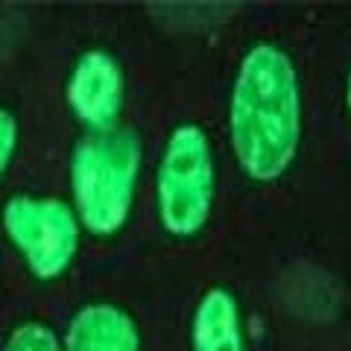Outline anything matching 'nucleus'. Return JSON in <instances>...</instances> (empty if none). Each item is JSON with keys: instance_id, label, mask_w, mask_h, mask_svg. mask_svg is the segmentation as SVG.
<instances>
[{"instance_id": "f257e3e1", "label": "nucleus", "mask_w": 351, "mask_h": 351, "mask_svg": "<svg viewBox=\"0 0 351 351\" xmlns=\"http://www.w3.org/2000/svg\"><path fill=\"white\" fill-rule=\"evenodd\" d=\"M228 141L249 179L272 182L290 170L302 141V85L281 44L258 41L240 59L228 97Z\"/></svg>"}, {"instance_id": "f03ea898", "label": "nucleus", "mask_w": 351, "mask_h": 351, "mask_svg": "<svg viewBox=\"0 0 351 351\" xmlns=\"http://www.w3.org/2000/svg\"><path fill=\"white\" fill-rule=\"evenodd\" d=\"M144 149L132 129L85 132L71 152V196L85 232L112 237L126 226Z\"/></svg>"}, {"instance_id": "7ed1b4c3", "label": "nucleus", "mask_w": 351, "mask_h": 351, "mask_svg": "<svg viewBox=\"0 0 351 351\" xmlns=\"http://www.w3.org/2000/svg\"><path fill=\"white\" fill-rule=\"evenodd\" d=\"M217 164L208 132L182 123L170 132L156 170V211L173 237L199 234L214 211Z\"/></svg>"}, {"instance_id": "20e7f679", "label": "nucleus", "mask_w": 351, "mask_h": 351, "mask_svg": "<svg viewBox=\"0 0 351 351\" xmlns=\"http://www.w3.org/2000/svg\"><path fill=\"white\" fill-rule=\"evenodd\" d=\"M3 232L32 276L50 281L73 263L82 226L73 205L59 196L18 193L3 205Z\"/></svg>"}, {"instance_id": "39448f33", "label": "nucleus", "mask_w": 351, "mask_h": 351, "mask_svg": "<svg viewBox=\"0 0 351 351\" xmlns=\"http://www.w3.org/2000/svg\"><path fill=\"white\" fill-rule=\"evenodd\" d=\"M64 100L88 132H112L123 114L126 80L123 64L106 47H91L76 56L64 82Z\"/></svg>"}, {"instance_id": "423d86ee", "label": "nucleus", "mask_w": 351, "mask_h": 351, "mask_svg": "<svg viewBox=\"0 0 351 351\" xmlns=\"http://www.w3.org/2000/svg\"><path fill=\"white\" fill-rule=\"evenodd\" d=\"M62 351H141V331L120 304L91 302L68 322Z\"/></svg>"}, {"instance_id": "0eeeda50", "label": "nucleus", "mask_w": 351, "mask_h": 351, "mask_svg": "<svg viewBox=\"0 0 351 351\" xmlns=\"http://www.w3.org/2000/svg\"><path fill=\"white\" fill-rule=\"evenodd\" d=\"M193 351H246L243 311L232 290L211 287L196 302L191 319Z\"/></svg>"}, {"instance_id": "6e6552de", "label": "nucleus", "mask_w": 351, "mask_h": 351, "mask_svg": "<svg viewBox=\"0 0 351 351\" xmlns=\"http://www.w3.org/2000/svg\"><path fill=\"white\" fill-rule=\"evenodd\" d=\"M3 351H62V339L44 322H21L9 334Z\"/></svg>"}, {"instance_id": "1a4fd4ad", "label": "nucleus", "mask_w": 351, "mask_h": 351, "mask_svg": "<svg viewBox=\"0 0 351 351\" xmlns=\"http://www.w3.org/2000/svg\"><path fill=\"white\" fill-rule=\"evenodd\" d=\"M15 147H18V120L9 108H0V176L6 173L9 161H12Z\"/></svg>"}, {"instance_id": "9d476101", "label": "nucleus", "mask_w": 351, "mask_h": 351, "mask_svg": "<svg viewBox=\"0 0 351 351\" xmlns=\"http://www.w3.org/2000/svg\"><path fill=\"white\" fill-rule=\"evenodd\" d=\"M346 108H348V117H351V68L346 76Z\"/></svg>"}]
</instances>
